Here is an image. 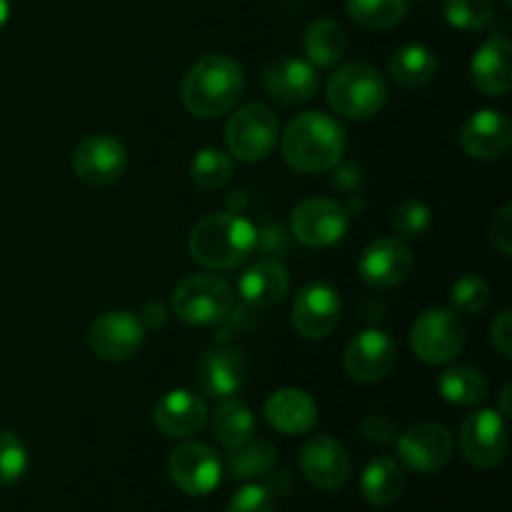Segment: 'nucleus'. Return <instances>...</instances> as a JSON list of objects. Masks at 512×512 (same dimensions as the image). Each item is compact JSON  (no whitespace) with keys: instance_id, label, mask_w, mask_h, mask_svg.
<instances>
[{"instance_id":"f257e3e1","label":"nucleus","mask_w":512,"mask_h":512,"mask_svg":"<svg viewBox=\"0 0 512 512\" xmlns=\"http://www.w3.org/2000/svg\"><path fill=\"white\" fill-rule=\"evenodd\" d=\"M280 148L285 163L298 173H325L343 160L348 135L335 118L310 110L290 120Z\"/></svg>"},{"instance_id":"f03ea898","label":"nucleus","mask_w":512,"mask_h":512,"mask_svg":"<svg viewBox=\"0 0 512 512\" xmlns=\"http://www.w3.org/2000/svg\"><path fill=\"white\" fill-rule=\"evenodd\" d=\"M245 93V73L230 55L213 53L200 58L185 73L180 98L195 118H220L240 103Z\"/></svg>"},{"instance_id":"7ed1b4c3","label":"nucleus","mask_w":512,"mask_h":512,"mask_svg":"<svg viewBox=\"0 0 512 512\" xmlns=\"http://www.w3.org/2000/svg\"><path fill=\"white\" fill-rule=\"evenodd\" d=\"M258 228L235 213H215L198 220L190 230L188 253L195 263L210 270H230L253 255Z\"/></svg>"},{"instance_id":"20e7f679","label":"nucleus","mask_w":512,"mask_h":512,"mask_svg":"<svg viewBox=\"0 0 512 512\" xmlns=\"http://www.w3.org/2000/svg\"><path fill=\"white\" fill-rule=\"evenodd\" d=\"M325 100L340 118L368 120L383 110L388 100V83L370 65L348 63L330 75Z\"/></svg>"},{"instance_id":"39448f33","label":"nucleus","mask_w":512,"mask_h":512,"mask_svg":"<svg viewBox=\"0 0 512 512\" xmlns=\"http://www.w3.org/2000/svg\"><path fill=\"white\" fill-rule=\"evenodd\" d=\"M278 115L263 103H248L235 110L225 125V145L243 163H260L278 145Z\"/></svg>"},{"instance_id":"423d86ee","label":"nucleus","mask_w":512,"mask_h":512,"mask_svg":"<svg viewBox=\"0 0 512 512\" xmlns=\"http://www.w3.org/2000/svg\"><path fill=\"white\" fill-rule=\"evenodd\" d=\"M173 313L188 325L223 323L233 313V290L218 275H188L173 293Z\"/></svg>"},{"instance_id":"0eeeda50","label":"nucleus","mask_w":512,"mask_h":512,"mask_svg":"<svg viewBox=\"0 0 512 512\" xmlns=\"http://www.w3.org/2000/svg\"><path fill=\"white\" fill-rule=\"evenodd\" d=\"M465 338H468V330L463 320L448 308L425 310L410 328L413 353L428 365H445L458 358L465 348Z\"/></svg>"},{"instance_id":"6e6552de","label":"nucleus","mask_w":512,"mask_h":512,"mask_svg":"<svg viewBox=\"0 0 512 512\" xmlns=\"http://www.w3.org/2000/svg\"><path fill=\"white\" fill-rule=\"evenodd\" d=\"M290 228L298 243L308 248H330L348 233L350 213L338 200L308 198L295 205L290 215Z\"/></svg>"},{"instance_id":"1a4fd4ad","label":"nucleus","mask_w":512,"mask_h":512,"mask_svg":"<svg viewBox=\"0 0 512 512\" xmlns=\"http://www.w3.org/2000/svg\"><path fill=\"white\" fill-rule=\"evenodd\" d=\"M145 328L138 315L128 310H110L98 315L88 330V348L105 363H123L140 350Z\"/></svg>"},{"instance_id":"9d476101","label":"nucleus","mask_w":512,"mask_h":512,"mask_svg":"<svg viewBox=\"0 0 512 512\" xmlns=\"http://www.w3.org/2000/svg\"><path fill=\"white\" fill-rule=\"evenodd\" d=\"M508 425L498 410H478L460 428L465 460L480 470L498 468L508 455Z\"/></svg>"},{"instance_id":"9b49d317","label":"nucleus","mask_w":512,"mask_h":512,"mask_svg":"<svg viewBox=\"0 0 512 512\" xmlns=\"http://www.w3.org/2000/svg\"><path fill=\"white\" fill-rule=\"evenodd\" d=\"M70 163H73L75 175L83 183L103 188V185H113L125 173V168H128V150L113 135H88V138H83L75 145Z\"/></svg>"},{"instance_id":"f8f14e48","label":"nucleus","mask_w":512,"mask_h":512,"mask_svg":"<svg viewBox=\"0 0 512 512\" xmlns=\"http://www.w3.org/2000/svg\"><path fill=\"white\" fill-rule=\"evenodd\" d=\"M398 458L415 473H440L453 460V435L440 423H418L395 438Z\"/></svg>"},{"instance_id":"ddd939ff","label":"nucleus","mask_w":512,"mask_h":512,"mask_svg":"<svg viewBox=\"0 0 512 512\" xmlns=\"http://www.w3.org/2000/svg\"><path fill=\"white\" fill-rule=\"evenodd\" d=\"M170 480L183 493L203 498L213 493L223 478V463L218 453L205 443H183L170 453L168 460Z\"/></svg>"},{"instance_id":"4468645a","label":"nucleus","mask_w":512,"mask_h":512,"mask_svg":"<svg viewBox=\"0 0 512 512\" xmlns=\"http://www.w3.org/2000/svg\"><path fill=\"white\" fill-rule=\"evenodd\" d=\"M398 360V345L383 330H360L355 338L348 340L343 355L345 373L358 383H378L390 370L395 368Z\"/></svg>"},{"instance_id":"2eb2a0df","label":"nucleus","mask_w":512,"mask_h":512,"mask_svg":"<svg viewBox=\"0 0 512 512\" xmlns=\"http://www.w3.org/2000/svg\"><path fill=\"white\" fill-rule=\"evenodd\" d=\"M415 268L413 250L400 238H378L363 250L358 273L365 285L375 290H388L405 283Z\"/></svg>"},{"instance_id":"dca6fc26","label":"nucleus","mask_w":512,"mask_h":512,"mask_svg":"<svg viewBox=\"0 0 512 512\" xmlns=\"http://www.w3.org/2000/svg\"><path fill=\"white\" fill-rule=\"evenodd\" d=\"M343 303L333 285L310 283L293 300V328L308 340H323L338 328Z\"/></svg>"},{"instance_id":"f3484780","label":"nucleus","mask_w":512,"mask_h":512,"mask_svg":"<svg viewBox=\"0 0 512 512\" xmlns=\"http://www.w3.org/2000/svg\"><path fill=\"white\" fill-rule=\"evenodd\" d=\"M248 380V358L235 348H210L200 355L195 383L200 393L215 400H228Z\"/></svg>"},{"instance_id":"a211bd4d","label":"nucleus","mask_w":512,"mask_h":512,"mask_svg":"<svg viewBox=\"0 0 512 512\" xmlns=\"http://www.w3.org/2000/svg\"><path fill=\"white\" fill-rule=\"evenodd\" d=\"M300 468L303 475L320 490H340L350 478V463L348 450L343 443L328 435H318V438L308 440L300 450Z\"/></svg>"},{"instance_id":"6ab92c4d","label":"nucleus","mask_w":512,"mask_h":512,"mask_svg":"<svg viewBox=\"0 0 512 512\" xmlns=\"http://www.w3.org/2000/svg\"><path fill=\"white\" fill-rule=\"evenodd\" d=\"M460 145L470 158L498 160L512 145V123L503 110L483 108L460 128Z\"/></svg>"},{"instance_id":"aec40b11","label":"nucleus","mask_w":512,"mask_h":512,"mask_svg":"<svg viewBox=\"0 0 512 512\" xmlns=\"http://www.w3.org/2000/svg\"><path fill=\"white\" fill-rule=\"evenodd\" d=\"M153 423L165 438H190L208 423V403L190 390H170L155 403Z\"/></svg>"},{"instance_id":"412c9836","label":"nucleus","mask_w":512,"mask_h":512,"mask_svg":"<svg viewBox=\"0 0 512 512\" xmlns=\"http://www.w3.org/2000/svg\"><path fill=\"white\" fill-rule=\"evenodd\" d=\"M470 80L488 98H503L512 88V45L503 35L485 40L470 60Z\"/></svg>"},{"instance_id":"4be33fe9","label":"nucleus","mask_w":512,"mask_h":512,"mask_svg":"<svg viewBox=\"0 0 512 512\" xmlns=\"http://www.w3.org/2000/svg\"><path fill=\"white\" fill-rule=\"evenodd\" d=\"M263 88L280 103H308L318 93V70L303 58H280L263 70Z\"/></svg>"},{"instance_id":"5701e85b","label":"nucleus","mask_w":512,"mask_h":512,"mask_svg":"<svg viewBox=\"0 0 512 512\" xmlns=\"http://www.w3.org/2000/svg\"><path fill=\"white\" fill-rule=\"evenodd\" d=\"M265 420L283 435H308L318 425V408L305 390L283 388L265 403Z\"/></svg>"},{"instance_id":"b1692460","label":"nucleus","mask_w":512,"mask_h":512,"mask_svg":"<svg viewBox=\"0 0 512 512\" xmlns=\"http://www.w3.org/2000/svg\"><path fill=\"white\" fill-rule=\"evenodd\" d=\"M288 268L278 260H258L238 280V293L253 308H270L288 295Z\"/></svg>"},{"instance_id":"393cba45","label":"nucleus","mask_w":512,"mask_h":512,"mask_svg":"<svg viewBox=\"0 0 512 512\" xmlns=\"http://www.w3.org/2000/svg\"><path fill=\"white\" fill-rule=\"evenodd\" d=\"M405 475L393 458H375L365 465L360 478V493L375 508L393 505L403 495Z\"/></svg>"},{"instance_id":"a878e982","label":"nucleus","mask_w":512,"mask_h":512,"mask_svg":"<svg viewBox=\"0 0 512 512\" xmlns=\"http://www.w3.org/2000/svg\"><path fill=\"white\" fill-rule=\"evenodd\" d=\"M438 393L443 395L445 403L473 408L488 398V380L473 365H450L440 373Z\"/></svg>"},{"instance_id":"bb28decb","label":"nucleus","mask_w":512,"mask_h":512,"mask_svg":"<svg viewBox=\"0 0 512 512\" xmlns=\"http://www.w3.org/2000/svg\"><path fill=\"white\" fill-rule=\"evenodd\" d=\"M345 45H348L345 30L340 28L335 20L320 18L313 20V23L305 28V58H308V63L318 65V68H330V65L340 63V58H343L345 53Z\"/></svg>"},{"instance_id":"cd10ccee","label":"nucleus","mask_w":512,"mask_h":512,"mask_svg":"<svg viewBox=\"0 0 512 512\" xmlns=\"http://www.w3.org/2000/svg\"><path fill=\"white\" fill-rule=\"evenodd\" d=\"M388 73L393 80L408 88H420V85L430 83L438 73V58L433 50L423 43H408L393 53L388 63Z\"/></svg>"},{"instance_id":"c85d7f7f","label":"nucleus","mask_w":512,"mask_h":512,"mask_svg":"<svg viewBox=\"0 0 512 512\" xmlns=\"http://www.w3.org/2000/svg\"><path fill=\"white\" fill-rule=\"evenodd\" d=\"M255 428H258V423H255L253 410L245 403H240V400H223L220 408L213 413L215 440L220 445H225L228 450L243 448L245 443H250L255 435Z\"/></svg>"},{"instance_id":"c756f323","label":"nucleus","mask_w":512,"mask_h":512,"mask_svg":"<svg viewBox=\"0 0 512 512\" xmlns=\"http://www.w3.org/2000/svg\"><path fill=\"white\" fill-rule=\"evenodd\" d=\"M350 18L365 30H388L408 13V0H345Z\"/></svg>"},{"instance_id":"7c9ffc66","label":"nucleus","mask_w":512,"mask_h":512,"mask_svg":"<svg viewBox=\"0 0 512 512\" xmlns=\"http://www.w3.org/2000/svg\"><path fill=\"white\" fill-rule=\"evenodd\" d=\"M233 170V158L218 148H200L190 160V178L200 190H218L228 185Z\"/></svg>"},{"instance_id":"2f4dec72","label":"nucleus","mask_w":512,"mask_h":512,"mask_svg":"<svg viewBox=\"0 0 512 512\" xmlns=\"http://www.w3.org/2000/svg\"><path fill=\"white\" fill-rule=\"evenodd\" d=\"M275 460H278V453L270 443H245L243 448L230 450L228 458V468L233 473V478L238 480H253V478H263L268 475L270 470L275 468Z\"/></svg>"},{"instance_id":"473e14b6","label":"nucleus","mask_w":512,"mask_h":512,"mask_svg":"<svg viewBox=\"0 0 512 512\" xmlns=\"http://www.w3.org/2000/svg\"><path fill=\"white\" fill-rule=\"evenodd\" d=\"M490 285L480 275H460L450 288V305L458 315H478L488 308Z\"/></svg>"},{"instance_id":"72a5a7b5","label":"nucleus","mask_w":512,"mask_h":512,"mask_svg":"<svg viewBox=\"0 0 512 512\" xmlns=\"http://www.w3.org/2000/svg\"><path fill=\"white\" fill-rule=\"evenodd\" d=\"M445 20L458 30H483L493 23V0H445Z\"/></svg>"},{"instance_id":"f704fd0d","label":"nucleus","mask_w":512,"mask_h":512,"mask_svg":"<svg viewBox=\"0 0 512 512\" xmlns=\"http://www.w3.org/2000/svg\"><path fill=\"white\" fill-rule=\"evenodd\" d=\"M28 448L10 430H0V485H15L28 470Z\"/></svg>"},{"instance_id":"c9c22d12","label":"nucleus","mask_w":512,"mask_h":512,"mask_svg":"<svg viewBox=\"0 0 512 512\" xmlns=\"http://www.w3.org/2000/svg\"><path fill=\"white\" fill-rule=\"evenodd\" d=\"M430 223H433V210L420 200H405L393 213V230L400 240L420 238L423 233H428Z\"/></svg>"},{"instance_id":"e433bc0d","label":"nucleus","mask_w":512,"mask_h":512,"mask_svg":"<svg viewBox=\"0 0 512 512\" xmlns=\"http://www.w3.org/2000/svg\"><path fill=\"white\" fill-rule=\"evenodd\" d=\"M228 512H275V498L265 485H243L230 498Z\"/></svg>"},{"instance_id":"4c0bfd02","label":"nucleus","mask_w":512,"mask_h":512,"mask_svg":"<svg viewBox=\"0 0 512 512\" xmlns=\"http://www.w3.org/2000/svg\"><path fill=\"white\" fill-rule=\"evenodd\" d=\"M490 240L503 255H512V205H503L490 223Z\"/></svg>"},{"instance_id":"58836bf2","label":"nucleus","mask_w":512,"mask_h":512,"mask_svg":"<svg viewBox=\"0 0 512 512\" xmlns=\"http://www.w3.org/2000/svg\"><path fill=\"white\" fill-rule=\"evenodd\" d=\"M360 430H363L365 440L375 445H390L398 438V430H395V423L385 415H368V418L360 423Z\"/></svg>"},{"instance_id":"ea45409f","label":"nucleus","mask_w":512,"mask_h":512,"mask_svg":"<svg viewBox=\"0 0 512 512\" xmlns=\"http://www.w3.org/2000/svg\"><path fill=\"white\" fill-rule=\"evenodd\" d=\"M490 338L500 355L512 358V310H503L490 328Z\"/></svg>"},{"instance_id":"a19ab883","label":"nucleus","mask_w":512,"mask_h":512,"mask_svg":"<svg viewBox=\"0 0 512 512\" xmlns=\"http://www.w3.org/2000/svg\"><path fill=\"white\" fill-rule=\"evenodd\" d=\"M510 393H512L510 385H505L503 393H500V410H498V413L503 415V418H508V415H510V403H508V400H510Z\"/></svg>"},{"instance_id":"79ce46f5","label":"nucleus","mask_w":512,"mask_h":512,"mask_svg":"<svg viewBox=\"0 0 512 512\" xmlns=\"http://www.w3.org/2000/svg\"><path fill=\"white\" fill-rule=\"evenodd\" d=\"M8 15H10V3H8V0H0V28L5 25Z\"/></svg>"}]
</instances>
